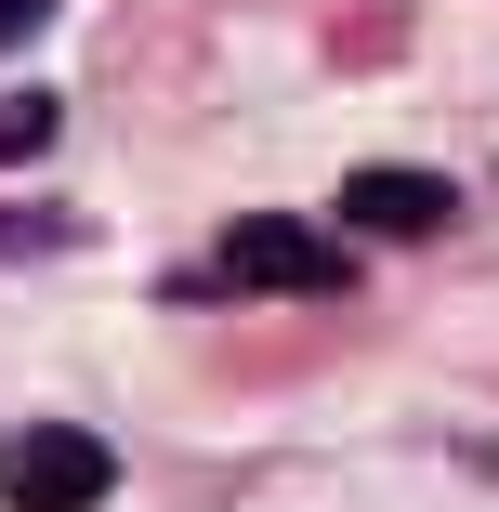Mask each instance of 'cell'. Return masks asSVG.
<instances>
[{
	"label": "cell",
	"mask_w": 499,
	"mask_h": 512,
	"mask_svg": "<svg viewBox=\"0 0 499 512\" xmlns=\"http://www.w3.org/2000/svg\"><path fill=\"white\" fill-rule=\"evenodd\" d=\"M53 119H66L53 92H14V106H0V158H40V145H53Z\"/></svg>",
	"instance_id": "4"
},
{
	"label": "cell",
	"mask_w": 499,
	"mask_h": 512,
	"mask_svg": "<svg viewBox=\"0 0 499 512\" xmlns=\"http://www.w3.org/2000/svg\"><path fill=\"white\" fill-rule=\"evenodd\" d=\"M106 486H119V447L79 421H27L0 447V512H92Z\"/></svg>",
	"instance_id": "1"
},
{
	"label": "cell",
	"mask_w": 499,
	"mask_h": 512,
	"mask_svg": "<svg viewBox=\"0 0 499 512\" xmlns=\"http://www.w3.org/2000/svg\"><path fill=\"white\" fill-rule=\"evenodd\" d=\"M40 14H53V0H0V53H14V40H27Z\"/></svg>",
	"instance_id": "6"
},
{
	"label": "cell",
	"mask_w": 499,
	"mask_h": 512,
	"mask_svg": "<svg viewBox=\"0 0 499 512\" xmlns=\"http://www.w3.org/2000/svg\"><path fill=\"white\" fill-rule=\"evenodd\" d=\"M447 211H460L447 171H355L342 184V224H368V237H434Z\"/></svg>",
	"instance_id": "3"
},
{
	"label": "cell",
	"mask_w": 499,
	"mask_h": 512,
	"mask_svg": "<svg viewBox=\"0 0 499 512\" xmlns=\"http://www.w3.org/2000/svg\"><path fill=\"white\" fill-rule=\"evenodd\" d=\"M0 250H53V211H0Z\"/></svg>",
	"instance_id": "5"
},
{
	"label": "cell",
	"mask_w": 499,
	"mask_h": 512,
	"mask_svg": "<svg viewBox=\"0 0 499 512\" xmlns=\"http://www.w3.org/2000/svg\"><path fill=\"white\" fill-rule=\"evenodd\" d=\"M355 263H342V237H316V224H237L224 237V263H211V289H342Z\"/></svg>",
	"instance_id": "2"
}]
</instances>
